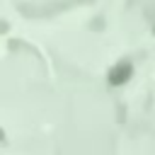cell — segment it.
<instances>
[{"label":"cell","mask_w":155,"mask_h":155,"mask_svg":"<svg viewBox=\"0 0 155 155\" xmlns=\"http://www.w3.org/2000/svg\"><path fill=\"white\" fill-rule=\"evenodd\" d=\"M128 75H131V65H128L126 61H121V63L111 70V82H114V85H119V82L128 80Z\"/></svg>","instance_id":"1"}]
</instances>
